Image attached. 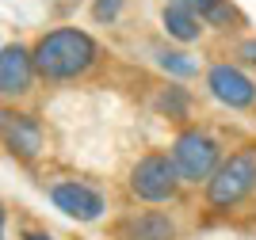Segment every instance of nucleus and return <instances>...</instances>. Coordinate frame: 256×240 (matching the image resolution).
I'll return each mask as SVG.
<instances>
[{"label":"nucleus","instance_id":"obj_1","mask_svg":"<svg viewBox=\"0 0 256 240\" xmlns=\"http://www.w3.org/2000/svg\"><path fill=\"white\" fill-rule=\"evenodd\" d=\"M34 57V73L50 84H65V80H80L96 69L100 61V42L88 31H76V27H58V31H46L42 38L31 46Z\"/></svg>","mask_w":256,"mask_h":240},{"label":"nucleus","instance_id":"obj_2","mask_svg":"<svg viewBox=\"0 0 256 240\" xmlns=\"http://www.w3.org/2000/svg\"><path fill=\"white\" fill-rule=\"evenodd\" d=\"M252 199H256V145H241L206 179L203 206L210 214H237Z\"/></svg>","mask_w":256,"mask_h":240},{"label":"nucleus","instance_id":"obj_3","mask_svg":"<svg viewBox=\"0 0 256 240\" xmlns=\"http://www.w3.org/2000/svg\"><path fill=\"white\" fill-rule=\"evenodd\" d=\"M168 157L176 164V172H180L184 187H206V179L226 160V149L206 126H184L180 134L172 137Z\"/></svg>","mask_w":256,"mask_h":240},{"label":"nucleus","instance_id":"obj_4","mask_svg":"<svg viewBox=\"0 0 256 240\" xmlns=\"http://www.w3.org/2000/svg\"><path fill=\"white\" fill-rule=\"evenodd\" d=\"M126 191L138 202H146V206H168V202L180 199L184 179H180V172H176V164H172L168 149H150V153H142V157L130 164Z\"/></svg>","mask_w":256,"mask_h":240},{"label":"nucleus","instance_id":"obj_5","mask_svg":"<svg viewBox=\"0 0 256 240\" xmlns=\"http://www.w3.org/2000/svg\"><path fill=\"white\" fill-rule=\"evenodd\" d=\"M203 84H206V95H210L214 103L230 107V111H248V107H256V80L234 61L206 65Z\"/></svg>","mask_w":256,"mask_h":240},{"label":"nucleus","instance_id":"obj_6","mask_svg":"<svg viewBox=\"0 0 256 240\" xmlns=\"http://www.w3.org/2000/svg\"><path fill=\"white\" fill-rule=\"evenodd\" d=\"M46 191H50L54 206L62 210L65 218L80 221V225H92V221H100L107 214V195L100 187H92V183H84V179H58Z\"/></svg>","mask_w":256,"mask_h":240},{"label":"nucleus","instance_id":"obj_7","mask_svg":"<svg viewBox=\"0 0 256 240\" xmlns=\"http://www.w3.org/2000/svg\"><path fill=\"white\" fill-rule=\"evenodd\" d=\"M0 145L16 160L31 164L42 153V126H38V118L27 115V111H16V107H0Z\"/></svg>","mask_w":256,"mask_h":240},{"label":"nucleus","instance_id":"obj_8","mask_svg":"<svg viewBox=\"0 0 256 240\" xmlns=\"http://www.w3.org/2000/svg\"><path fill=\"white\" fill-rule=\"evenodd\" d=\"M115 240H180V225L168 210H130L111 225Z\"/></svg>","mask_w":256,"mask_h":240},{"label":"nucleus","instance_id":"obj_9","mask_svg":"<svg viewBox=\"0 0 256 240\" xmlns=\"http://www.w3.org/2000/svg\"><path fill=\"white\" fill-rule=\"evenodd\" d=\"M34 57L27 46L12 42V46H0V99H23L31 95L34 88Z\"/></svg>","mask_w":256,"mask_h":240},{"label":"nucleus","instance_id":"obj_10","mask_svg":"<svg viewBox=\"0 0 256 240\" xmlns=\"http://www.w3.org/2000/svg\"><path fill=\"white\" fill-rule=\"evenodd\" d=\"M168 4H180L192 15L203 19V27H218V31H237L245 27V15L234 8V0H168Z\"/></svg>","mask_w":256,"mask_h":240},{"label":"nucleus","instance_id":"obj_11","mask_svg":"<svg viewBox=\"0 0 256 240\" xmlns=\"http://www.w3.org/2000/svg\"><path fill=\"white\" fill-rule=\"evenodd\" d=\"M160 27H164V34L172 42H184V46H192V42H199L206 34L203 19L192 15L188 8H180V4H164L160 8Z\"/></svg>","mask_w":256,"mask_h":240},{"label":"nucleus","instance_id":"obj_12","mask_svg":"<svg viewBox=\"0 0 256 240\" xmlns=\"http://www.w3.org/2000/svg\"><path fill=\"white\" fill-rule=\"evenodd\" d=\"M153 107H157V115H164L168 122H180V126H188L195 99H192V92H188L184 84H164V88H160V92L153 95Z\"/></svg>","mask_w":256,"mask_h":240},{"label":"nucleus","instance_id":"obj_13","mask_svg":"<svg viewBox=\"0 0 256 240\" xmlns=\"http://www.w3.org/2000/svg\"><path fill=\"white\" fill-rule=\"evenodd\" d=\"M153 57H157V65H160L168 76H176V80H192V76H199V61H195L192 53H184V50H164V46H153Z\"/></svg>","mask_w":256,"mask_h":240},{"label":"nucleus","instance_id":"obj_14","mask_svg":"<svg viewBox=\"0 0 256 240\" xmlns=\"http://www.w3.org/2000/svg\"><path fill=\"white\" fill-rule=\"evenodd\" d=\"M118 11H122V0H96V4H92V19L111 23V19H118Z\"/></svg>","mask_w":256,"mask_h":240},{"label":"nucleus","instance_id":"obj_15","mask_svg":"<svg viewBox=\"0 0 256 240\" xmlns=\"http://www.w3.org/2000/svg\"><path fill=\"white\" fill-rule=\"evenodd\" d=\"M237 57L245 65H256V38H245V42H237Z\"/></svg>","mask_w":256,"mask_h":240},{"label":"nucleus","instance_id":"obj_16","mask_svg":"<svg viewBox=\"0 0 256 240\" xmlns=\"http://www.w3.org/2000/svg\"><path fill=\"white\" fill-rule=\"evenodd\" d=\"M20 240H58V237H50V233H42V229H23Z\"/></svg>","mask_w":256,"mask_h":240},{"label":"nucleus","instance_id":"obj_17","mask_svg":"<svg viewBox=\"0 0 256 240\" xmlns=\"http://www.w3.org/2000/svg\"><path fill=\"white\" fill-rule=\"evenodd\" d=\"M4 221H8V210L0 206V240H8V237H4Z\"/></svg>","mask_w":256,"mask_h":240}]
</instances>
